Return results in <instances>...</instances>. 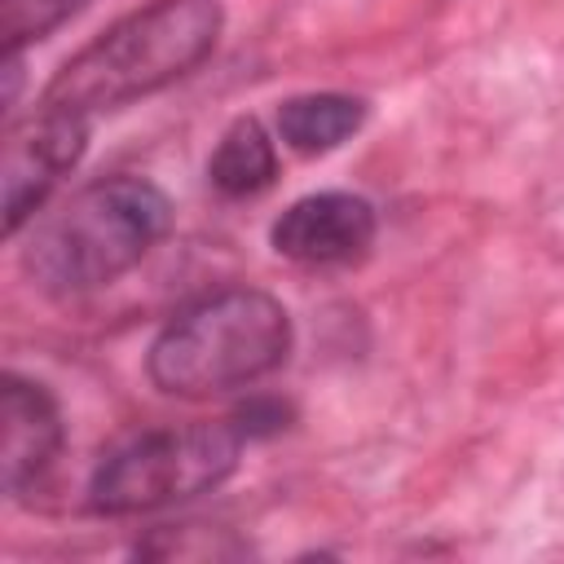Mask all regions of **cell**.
Wrapping results in <instances>:
<instances>
[{
    "label": "cell",
    "instance_id": "1",
    "mask_svg": "<svg viewBox=\"0 0 564 564\" xmlns=\"http://www.w3.org/2000/svg\"><path fill=\"white\" fill-rule=\"evenodd\" d=\"M220 26V0H150L66 57L40 101L84 119L141 101L207 62Z\"/></svg>",
    "mask_w": 564,
    "mask_h": 564
},
{
    "label": "cell",
    "instance_id": "2",
    "mask_svg": "<svg viewBox=\"0 0 564 564\" xmlns=\"http://www.w3.org/2000/svg\"><path fill=\"white\" fill-rule=\"evenodd\" d=\"M172 203L145 176H101L48 212L22 247V269L44 295H88L150 256Z\"/></svg>",
    "mask_w": 564,
    "mask_h": 564
},
{
    "label": "cell",
    "instance_id": "3",
    "mask_svg": "<svg viewBox=\"0 0 564 564\" xmlns=\"http://www.w3.org/2000/svg\"><path fill=\"white\" fill-rule=\"evenodd\" d=\"M291 313L256 286L212 291L163 322L145 375L167 397H220L273 375L291 357Z\"/></svg>",
    "mask_w": 564,
    "mask_h": 564
},
{
    "label": "cell",
    "instance_id": "4",
    "mask_svg": "<svg viewBox=\"0 0 564 564\" xmlns=\"http://www.w3.org/2000/svg\"><path fill=\"white\" fill-rule=\"evenodd\" d=\"M242 445L229 419L145 427L101 454L88 480V507L97 516H141L198 498L238 467Z\"/></svg>",
    "mask_w": 564,
    "mask_h": 564
},
{
    "label": "cell",
    "instance_id": "5",
    "mask_svg": "<svg viewBox=\"0 0 564 564\" xmlns=\"http://www.w3.org/2000/svg\"><path fill=\"white\" fill-rule=\"evenodd\" d=\"M88 123L84 115L57 110L35 101V110L22 123H9L4 132V234L13 238L53 194V185L84 159L88 145Z\"/></svg>",
    "mask_w": 564,
    "mask_h": 564
},
{
    "label": "cell",
    "instance_id": "6",
    "mask_svg": "<svg viewBox=\"0 0 564 564\" xmlns=\"http://www.w3.org/2000/svg\"><path fill=\"white\" fill-rule=\"evenodd\" d=\"M375 207L361 194L344 189H322L295 198L269 229V242L282 260L304 264V269H330V264H352L370 251L375 242Z\"/></svg>",
    "mask_w": 564,
    "mask_h": 564
},
{
    "label": "cell",
    "instance_id": "7",
    "mask_svg": "<svg viewBox=\"0 0 564 564\" xmlns=\"http://www.w3.org/2000/svg\"><path fill=\"white\" fill-rule=\"evenodd\" d=\"M0 467H4V494L22 498L31 485L44 480L53 458L62 454V410L53 392L26 375H4L0 388Z\"/></svg>",
    "mask_w": 564,
    "mask_h": 564
},
{
    "label": "cell",
    "instance_id": "8",
    "mask_svg": "<svg viewBox=\"0 0 564 564\" xmlns=\"http://www.w3.org/2000/svg\"><path fill=\"white\" fill-rule=\"evenodd\" d=\"M207 181L225 198H256L278 181V150L260 119L242 115L220 132L207 159Z\"/></svg>",
    "mask_w": 564,
    "mask_h": 564
},
{
    "label": "cell",
    "instance_id": "9",
    "mask_svg": "<svg viewBox=\"0 0 564 564\" xmlns=\"http://www.w3.org/2000/svg\"><path fill=\"white\" fill-rule=\"evenodd\" d=\"M366 123V101L348 93H304L278 106V132L295 154H326Z\"/></svg>",
    "mask_w": 564,
    "mask_h": 564
},
{
    "label": "cell",
    "instance_id": "10",
    "mask_svg": "<svg viewBox=\"0 0 564 564\" xmlns=\"http://www.w3.org/2000/svg\"><path fill=\"white\" fill-rule=\"evenodd\" d=\"M88 0H0V35L4 53H22V44L44 40L57 31L70 13H79Z\"/></svg>",
    "mask_w": 564,
    "mask_h": 564
},
{
    "label": "cell",
    "instance_id": "11",
    "mask_svg": "<svg viewBox=\"0 0 564 564\" xmlns=\"http://www.w3.org/2000/svg\"><path fill=\"white\" fill-rule=\"evenodd\" d=\"M229 423L238 427V436L242 441H269V436H278L286 423H291V405L282 401V397H247L234 414H229Z\"/></svg>",
    "mask_w": 564,
    "mask_h": 564
}]
</instances>
